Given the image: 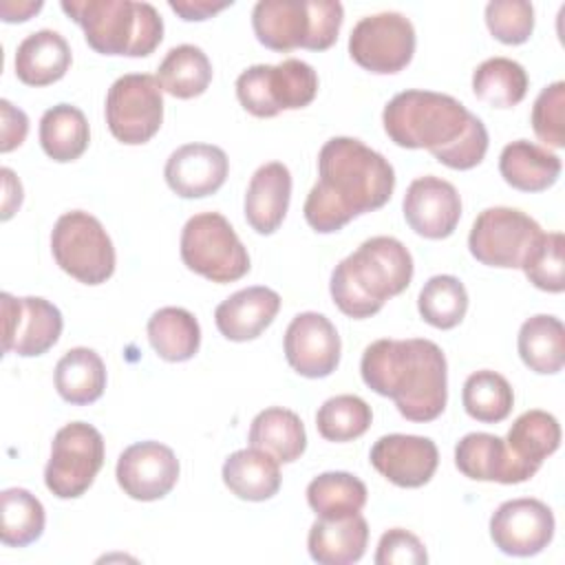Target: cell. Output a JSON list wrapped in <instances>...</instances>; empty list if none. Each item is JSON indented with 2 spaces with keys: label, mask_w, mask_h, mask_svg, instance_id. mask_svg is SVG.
<instances>
[{
  "label": "cell",
  "mask_w": 565,
  "mask_h": 565,
  "mask_svg": "<svg viewBox=\"0 0 565 565\" xmlns=\"http://www.w3.org/2000/svg\"><path fill=\"white\" fill-rule=\"evenodd\" d=\"M318 95V73L311 64L289 57L280 64H254L236 79V97L254 117H276L282 110L309 106Z\"/></svg>",
  "instance_id": "obj_7"
},
{
  "label": "cell",
  "mask_w": 565,
  "mask_h": 565,
  "mask_svg": "<svg viewBox=\"0 0 565 565\" xmlns=\"http://www.w3.org/2000/svg\"><path fill=\"white\" fill-rule=\"evenodd\" d=\"M181 260L190 271L221 285L241 280L252 267L245 245L218 212L188 218L181 232Z\"/></svg>",
  "instance_id": "obj_8"
},
{
  "label": "cell",
  "mask_w": 565,
  "mask_h": 565,
  "mask_svg": "<svg viewBox=\"0 0 565 565\" xmlns=\"http://www.w3.org/2000/svg\"><path fill=\"white\" fill-rule=\"evenodd\" d=\"M505 444L516 459L539 470L543 459L561 446V424L547 411H525L510 426Z\"/></svg>",
  "instance_id": "obj_35"
},
{
  "label": "cell",
  "mask_w": 565,
  "mask_h": 565,
  "mask_svg": "<svg viewBox=\"0 0 565 565\" xmlns=\"http://www.w3.org/2000/svg\"><path fill=\"white\" fill-rule=\"evenodd\" d=\"M523 364L539 375H554L565 364V327L556 316L539 313L527 318L516 338Z\"/></svg>",
  "instance_id": "obj_29"
},
{
  "label": "cell",
  "mask_w": 565,
  "mask_h": 565,
  "mask_svg": "<svg viewBox=\"0 0 565 565\" xmlns=\"http://www.w3.org/2000/svg\"><path fill=\"white\" fill-rule=\"evenodd\" d=\"M373 422L371 406L358 395L329 397L316 413V428L327 441H353Z\"/></svg>",
  "instance_id": "obj_40"
},
{
  "label": "cell",
  "mask_w": 565,
  "mask_h": 565,
  "mask_svg": "<svg viewBox=\"0 0 565 565\" xmlns=\"http://www.w3.org/2000/svg\"><path fill=\"white\" fill-rule=\"evenodd\" d=\"M369 543V523L358 512L342 519H318L309 527V556L320 565L358 563Z\"/></svg>",
  "instance_id": "obj_24"
},
{
  "label": "cell",
  "mask_w": 565,
  "mask_h": 565,
  "mask_svg": "<svg viewBox=\"0 0 565 565\" xmlns=\"http://www.w3.org/2000/svg\"><path fill=\"white\" fill-rule=\"evenodd\" d=\"M486 24L503 44H523L534 31V7L525 0H492L486 4Z\"/></svg>",
  "instance_id": "obj_42"
},
{
  "label": "cell",
  "mask_w": 565,
  "mask_h": 565,
  "mask_svg": "<svg viewBox=\"0 0 565 565\" xmlns=\"http://www.w3.org/2000/svg\"><path fill=\"white\" fill-rule=\"evenodd\" d=\"M291 199V174L280 161L260 166L245 192V218L249 227L263 236L274 234L289 210Z\"/></svg>",
  "instance_id": "obj_23"
},
{
  "label": "cell",
  "mask_w": 565,
  "mask_h": 565,
  "mask_svg": "<svg viewBox=\"0 0 565 565\" xmlns=\"http://www.w3.org/2000/svg\"><path fill=\"white\" fill-rule=\"evenodd\" d=\"M71 46L57 31L40 29L29 33L15 51V75L26 86H49L60 82L71 66Z\"/></svg>",
  "instance_id": "obj_25"
},
{
  "label": "cell",
  "mask_w": 565,
  "mask_h": 565,
  "mask_svg": "<svg viewBox=\"0 0 565 565\" xmlns=\"http://www.w3.org/2000/svg\"><path fill=\"white\" fill-rule=\"evenodd\" d=\"M541 232V225L525 212L497 205L475 218L468 234V249L481 265L521 269L525 254Z\"/></svg>",
  "instance_id": "obj_12"
},
{
  "label": "cell",
  "mask_w": 565,
  "mask_h": 565,
  "mask_svg": "<svg viewBox=\"0 0 565 565\" xmlns=\"http://www.w3.org/2000/svg\"><path fill=\"white\" fill-rule=\"evenodd\" d=\"M417 309L424 322L430 327L455 329L468 311V291L455 276H433L426 280L417 296Z\"/></svg>",
  "instance_id": "obj_39"
},
{
  "label": "cell",
  "mask_w": 565,
  "mask_h": 565,
  "mask_svg": "<svg viewBox=\"0 0 565 565\" xmlns=\"http://www.w3.org/2000/svg\"><path fill=\"white\" fill-rule=\"evenodd\" d=\"M168 7L185 22H201L212 18L214 13L232 7V0H170Z\"/></svg>",
  "instance_id": "obj_46"
},
{
  "label": "cell",
  "mask_w": 565,
  "mask_h": 565,
  "mask_svg": "<svg viewBox=\"0 0 565 565\" xmlns=\"http://www.w3.org/2000/svg\"><path fill=\"white\" fill-rule=\"evenodd\" d=\"M51 252L60 269L84 285H102L115 271L113 241L104 225L84 210H71L55 221Z\"/></svg>",
  "instance_id": "obj_9"
},
{
  "label": "cell",
  "mask_w": 565,
  "mask_h": 565,
  "mask_svg": "<svg viewBox=\"0 0 565 565\" xmlns=\"http://www.w3.org/2000/svg\"><path fill=\"white\" fill-rule=\"evenodd\" d=\"M2 181H4V196H2V221H9L13 212L22 205V183L13 174L11 168L0 170Z\"/></svg>",
  "instance_id": "obj_47"
},
{
  "label": "cell",
  "mask_w": 565,
  "mask_h": 565,
  "mask_svg": "<svg viewBox=\"0 0 565 565\" xmlns=\"http://www.w3.org/2000/svg\"><path fill=\"white\" fill-rule=\"evenodd\" d=\"M455 466L475 481L523 483L536 475V468L512 455L505 439L490 433H468L455 446Z\"/></svg>",
  "instance_id": "obj_21"
},
{
  "label": "cell",
  "mask_w": 565,
  "mask_h": 565,
  "mask_svg": "<svg viewBox=\"0 0 565 565\" xmlns=\"http://www.w3.org/2000/svg\"><path fill=\"white\" fill-rule=\"evenodd\" d=\"M221 475L227 490L243 501H267L280 490L278 461L254 446L232 452Z\"/></svg>",
  "instance_id": "obj_27"
},
{
  "label": "cell",
  "mask_w": 565,
  "mask_h": 565,
  "mask_svg": "<svg viewBox=\"0 0 565 565\" xmlns=\"http://www.w3.org/2000/svg\"><path fill=\"white\" fill-rule=\"evenodd\" d=\"M161 84L148 73H128L113 82L106 95V124L126 146L150 141L163 121Z\"/></svg>",
  "instance_id": "obj_11"
},
{
  "label": "cell",
  "mask_w": 565,
  "mask_h": 565,
  "mask_svg": "<svg viewBox=\"0 0 565 565\" xmlns=\"http://www.w3.org/2000/svg\"><path fill=\"white\" fill-rule=\"evenodd\" d=\"M115 477L130 499L157 501L177 486L179 459L166 444L137 441L119 455Z\"/></svg>",
  "instance_id": "obj_16"
},
{
  "label": "cell",
  "mask_w": 565,
  "mask_h": 565,
  "mask_svg": "<svg viewBox=\"0 0 565 565\" xmlns=\"http://www.w3.org/2000/svg\"><path fill=\"white\" fill-rule=\"evenodd\" d=\"M90 141L86 115L71 104H57L44 110L40 119V146L57 163L79 159Z\"/></svg>",
  "instance_id": "obj_31"
},
{
  "label": "cell",
  "mask_w": 565,
  "mask_h": 565,
  "mask_svg": "<svg viewBox=\"0 0 565 565\" xmlns=\"http://www.w3.org/2000/svg\"><path fill=\"white\" fill-rule=\"evenodd\" d=\"M230 161L223 148L212 143H185L177 148L163 168L168 188L181 199L214 194L227 179Z\"/></svg>",
  "instance_id": "obj_20"
},
{
  "label": "cell",
  "mask_w": 565,
  "mask_h": 565,
  "mask_svg": "<svg viewBox=\"0 0 565 565\" xmlns=\"http://www.w3.org/2000/svg\"><path fill=\"white\" fill-rule=\"evenodd\" d=\"M360 373L364 384L391 397L408 422H433L446 408L448 364L430 340H375L362 353Z\"/></svg>",
  "instance_id": "obj_3"
},
{
  "label": "cell",
  "mask_w": 565,
  "mask_h": 565,
  "mask_svg": "<svg viewBox=\"0 0 565 565\" xmlns=\"http://www.w3.org/2000/svg\"><path fill=\"white\" fill-rule=\"evenodd\" d=\"M534 135L552 148H565V82L545 86L532 106Z\"/></svg>",
  "instance_id": "obj_43"
},
{
  "label": "cell",
  "mask_w": 565,
  "mask_h": 565,
  "mask_svg": "<svg viewBox=\"0 0 565 565\" xmlns=\"http://www.w3.org/2000/svg\"><path fill=\"white\" fill-rule=\"evenodd\" d=\"M371 466L399 488L426 486L439 463V450L433 439L422 435H384L371 448Z\"/></svg>",
  "instance_id": "obj_19"
},
{
  "label": "cell",
  "mask_w": 565,
  "mask_h": 565,
  "mask_svg": "<svg viewBox=\"0 0 565 565\" xmlns=\"http://www.w3.org/2000/svg\"><path fill=\"white\" fill-rule=\"evenodd\" d=\"M388 139L408 150H428L452 170L479 166L488 152V130L459 99L435 90H402L382 113Z\"/></svg>",
  "instance_id": "obj_2"
},
{
  "label": "cell",
  "mask_w": 565,
  "mask_h": 565,
  "mask_svg": "<svg viewBox=\"0 0 565 565\" xmlns=\"http://www.w3.org/2000/svg\"><path fill=\"white\" fill-rule=\"evenodd\" d=\"M565 236L541 232L523 258L525 278L541 291L561 294L565 289Z\"/></svg>",
  "instance_id": "obj_41"
},
{
  "label": "cell",
  "mask_w": 565,
  "mask_h": 565,
  "mask_svg": "<svg viewBox=\"0 0 565 565\" xmlns=\"http://www.w3.org/2000/svg\"><path fill=\"white\" fill-rule=\"evenodd\" d=\"M461 404L472 419L481 424H497L510 415L514 406V393L501 373L481 369L466 377Z\"/></svg>",
  "instance_id": "obj_38"
},
{
  "label": "cell",
  "mask_w": 565,
  "mask_h": 565,
  "mask_svg": "<svg viewBox=\"0 0 565 565\" xmlns=\"http://www.w3.org/2000/svg\"><path fill=\"white\" fill-rule=\"evenodd\" d=\"M413 280V256L393 236L366 238L342 258L329 282L335 307L349 318H371Z\"/></svg>",
  "instance_id": "obj_4"
},
{
  "label": "cell",
  "mask_w": 565,
  "mask_h": 565,
  "mask_svg": "<svg viewBox=\"0 0 565 565\" xmlns=\"http://www.w3.org/2000/svg\"><path fill=\"white\" fill-rule=\"evenodd\" d=\"M88 46L102 55L146 57L163 40V20L150 2L132 0H62Z\"/></svg>",
  "instance_id": "obj_5"
},
{
  "label": "cell",
  "mask_w": 565,
  "mask_h": 565,
  "mask_svg": "<svg viewBox=\"0 0 565 565\" xmlns=\"http://www.w3.org/2000/svg\"><path fill=\"white\" fill-rule=\"evenodd\" d=\"M525 68L510 57L483 60L472 73V90L477 99L494 108H512L523 102L527 93Z\"/></svg>",
  "instance_id": "obj_36"
},
{
  "label": "cell",
  "mask_w": 565,
  "mask_h": 565,
  "mask_svg": "<svg viewBox=\"0 0 565 565\" xmlns=\"http://www.w3.org/2000/svg\"><path fill=\"white\" fill-rule=\"evenodd\" d=\"M395 190V170L353 137H331L318 152V181L305 201V221L318 234L340 232L360 214L380 210Z\"/></svg>",
  "instance_id": "obj_1"
},
{
  "label": "cell",
  "mask_w": 565,
  "mask_h": 565,
  "mask_svg": "<svg viewBox=\"0 0 565 565\" xmlns=\"http://www.w3.org/2000/svg\"><path fill=\"white\" fill-rule=\"evenodd\" d=\"M0 539L9 547H26L35 543L46 523L44 505L24 488H7L0 494Z\"/></svg>",
  "instance_id": "obj_37"
},
{
  "label": "cell",
  "mask_w": 565,
  "mask_h": 565,
  "mask_svg": "<svg viewBox=\"0 0 565 565\" xmlns=\"http://www.w3.org/2000/svg\"><path fill=\"white\" fill-rule=\"evenodd\" d=\"M2 302V351L18 353L22 358H35L46 353L62 335L60 309L40 298H13L11 294L0 296Z\"/></svg>",
  "instance_id": "obj_14"
},
{
  "label": "cell",
  "mask_w": 565,
  "mask_h": 565,
  "mask_svg": "<svg viewBox=\"0 0 565 565\" xmlns=\"http://www.w3.org/2000/svg\"><path fill=\"white\" fill-rule=\"evenodd\" d=\"M280 296L263 285L245 287L225 298L214 309V322L223 338L232 342H247L258 338L276 318Z\"/></svg>",
  "instance_id": "obj_22"
},
{
  "label": "cell",
  "mask_w": 565,
  "mask_h": 565,
  "mask_svg": "<svg viewBox=\"0 0 565 565\" xmlns=\"http://www.w3.org/2000/svg\"><path fill=\"white\" fill-rule=\"evenodd\" d=\"M408 227L430 241L448 238L461 218V196L457 188L439 177L415 179L402 201Z\"/></svg>",
  "instance_id": "obj_18"
},
{
  "label": "cell",
  "mask_w": 565,
  "mask_h": 565,
  "mask_svg": "<svg viewBox=\"0 0 565 565\" xmlns=\"http://www.w3.org/2000/svg\"><path fill=\"white\" fill-rule=\"evenodd\" d=\"M55 388L64 402L75 406L97 402L106 388V366L99 353L88 347L66 351L55 364Z\"/></svg>",
  "instance_id": "obj_30"
},
{
  "label": "cell",
  "mask_w": 565,
  "mask_h": 565,
  "mask_svg": "<svg viewBox=\"0 0 565 565\" xmlns=\"http://www.w3.org/2000/svg\"><path fill=\"white\" fill-rule=\"evenodd\" d=\"M148 340L161 360L185 362L199 351L201 327L188 309L161 307L148 320Z\"/></svg>",
  "instance_id": "obj_32"
},
{
  "label": "cell",
  "mask_w": 565,
  "mask_h": 565,
  "mask_svg": "<svg viewBox=\"0 0 565 565\" xmlns=\"http://www.w3.org/2000/svg\"><path fill=\"white\" fill-rule=\"evenodd\" d=\"M366 486L351 472H322L307 486V503L318 519H342L362 512Z\"/></svg>",
  "instance_id": "obj_34"
},
{
  "label": "cell",
  "mask_w": 565,
  "mask_h": 565,
  "mask_svg": "<svg viewBox=\"0 0 565 565\" xmlns=\"http://www.w3.org/2000/svg\"><path fill=\"white\" fill-rule=\"evenodd\" d=\"M561 157L527 139H516L501 150L499 172L503 181L521 192H543L561 177Z\"/></svg>",
  "instance_id": "obj_26"
},
{
  "label": "cell",
  "mask_w": 565,
  "mask_h": 565,
  "mask_svg": "<svg viewBox=\"0 0 565 565\" xmlns=\"http://www.w3.org/2000/svg\"><path fill=\"white\" fill-rule=\"evenodd\" d=\"M157 79L172 97L192 99L207 90L212 82V64L203 49L194 44H179L161 60Z\"/></svg>",
  "instance_id": "obj_33"
},
{
  "label": "cell",
  "mask_w": 565,
  "mask_h": 565,
  "mask_svg": "<svg viewBox=\"0 0 565 565\" xmlns=\"http://www.w3.org/2000/svg\"><path fill=\"white\" fill-rule=\"evenodd\" d=\"M42 9V2H11L4 0L0 4V15L4 22H24L29 20L33 13H38Z\"/></svg>",
  "instance_id": "obj_48"
},
{
  "label": "cell",
  "mask_w": 565,
  "mask_h": 565,
  "mask_svg": "<svg viewBox=\"0 0 565 565\" xmlns=\"http://www.w3.org/2000/svg\"><path fill=\"white\" fill-rule=\"evenodd\" d=\"M340 351V335L322 313L302 311L285 331V358L302 377L318 380L331 375L338 369Z\"/></svg>",
  "instance_id": "obj_17"
},
{
  "label": "cell",
  "mask_w": 565,
  "mask_h": 565,
  "mask_svg": "<svg viewBox=\"0 0 565 565\" xmlns=\"http://www.w3.org/2000/svg\"><path fill=\"white\" fill-rule=\"evenodd\" d=\"M415 53V26L397 11L362 18L349 35L351 60L369 73L393 75L406 68Z\"/></svg>",
  "instance_id": "obj_13"
},
{
  "label": "cell",
  "mask_w": 565,
  "mask_h": 565,
  "mask_svg": "<svg viewBox=\"0 0 565 565\" xmlns=\"http://www.w3.org/2000/svg\"><path fill=\"white\" fill-rule=\"evenodd\" d=\"M342 20L338 0H258L252 11L256 40L280 53L327 51L335 44Z\"/></svg>",
  "instance_id": "obj_6"
},
{
  "label": "cell",
  "mask_w": 565,
  "mask_h": 565,
  "mask_svg": "<svg viewBox=\"0 0 565 565\" xmlns=\"http://www.w3.org/2000/svg\"><path fill=\"white\" fill-rule=\"evenodd\" d=\"M554 514L547 503L521 497L503 501L490 516V539L508 556H534L554 539Z\"/></svg>",
  "instance_id": "obj_15"
},
{
  "label": "cell",
  "mask_w": 565,
  "mask_h": 565,
  "mask_svg": "<svg viewBox=\"0 0 565 565\" xmlns=\"http://www.w3.org/2000/svg\"><path fill=\"white\" fill-rule=\"evenodd\" d=\"M102 466V433L86 422H71L53 437L44 483L57 499H77L93 486Z\"/></svg>",
  "instance_id": "obj_10"
},
{
  "label": "cell",
  "mask_w": 565,
  "mask_h": 565,
  "mask_svg": "<svg viewBox=\"0 0 565 565\" xmlns=\"http://www.w3.org/2000/svg\"><path fill=\"white\" fill-rule=\"evenodd\" d=\"M249 446L265 450L278 463H291L300 459L307 448V433L302 419L282 406L260 411L249 426Z\"/></svg>",
  "instance_id": "obj_28"
},
{
  "label": "cell",
  "mask_w": 565,
  "mask_h": 565,
  "mask_svg": "<svg viewBox=\"0 0 565 565\" xmlns=\"http://www.w3.org/2000/svg\"><path fill=\"white\" fill-rule=\"evenodd\" d=\"M373 561L375 565H426L428 554L424 543L413 532L393 527L380 536Z\"/></svg>",
  "instance_id": "obj_44"
},
{
  "label": "cell",
  "mask_w": 565,
  "mask_h": 565,
  "mask_svg": "<svg viewBox=\"0 0 565 565\" xmlns=\"http://www.w3.org/2000/svg\"><path fill=\"white\" fill-rule=\"evenodd\" d=\"M2 124H0V152H11L26 139L29 132V117L24 110L15 108L9 99L0 102Z\"/></svg>",
  "instance_id": "obj_45"
}]
</instances>
